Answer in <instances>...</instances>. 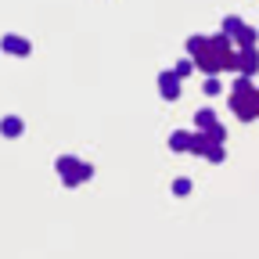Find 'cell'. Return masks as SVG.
Returning a JSON list of instances; mask_svg holds the SVG:
<instances>
[{
	"label": "cell",
	"instance_id": "cell-1",
	"mask_svg": "<svg viewBox=\"0 0 259 259\" xmlns=\"http://www.w3.org/2000/svg\"><path fill=\"white\" fill-rule=\"evenodd\" d=\"M187 54L194 58L198 72H209V76H216L220 69H238V51H234V40L227 36V32H216V36H191Z\"/></svg>",
	"mask_w": 259,
	"mask_h": 259
},
{
	"label": "cell",
	"instance_id": "cell-2",
	"mask_svg": "<svg viewBox=\"0 0 259 259\" xmlns=\"http://www.w3.org/2000/svg\"><path fill=\"white\" fill-rule=\"evenodd\" d=\"M231 112H234L241 122H248V119L259 115V90L252 87V76L234 79V87H231Z\"/></svg>",
	"mask_w": 259,
	"mask_h": 259
},
{
	"label": "cell",
	"instance_id": "cell-3",
	"mask_svg": "<svg viewBox=\"0 0 259 259\" xmlns=\"http://www.w3.org/2000/svg\"><path fill=\"white\" fill-rule=\"evenodd\" d=\"M58 173H61L65 187H76V184H83V180H90V177H94V166L79 162L76 155H61V158H58Z\"/></svg>",
	"mask_w": 259,
	"mask_h": 259
},
{
	"label": "cell",
	"instance_id": "cell-4",
	"mask_svg": "<svg viewBox=\"0 0 259 259\" xmlns=\"http://www.w3.org/2000/svg\"><path fill=\"white\" fill-rule=\"evenodd\" d=\"M158 94L166 97V101H177L180 97V76L177 72H162L158 76Z\"/></svg>",
	"mask_w": 259,
	"mask_h": 259
},
{
	"label": "cell",
	"instance_id": "cell-5",
	"mask_svg": "<svg viewBox=\"0 0 259 259\" xmlns=\"http://www.w3.org/2000/svg\"><path fill=\"white\" fill-rule=\"evenodd\" d=\"M255 69H259V54H255V47L238 51V72H241V76H252Z\"/></svg>",
	"mask_w": 259,
	"mask_h": 259
},
{
	"label": "cell",
	"instance_id": "cell-6",
	"mask_svg": "<svg viewBox=\"0 0 259 259\" xmlns=\"http://www.w3.org/2000/svg\"><path fill=\"white\" fill-rule=\"evenodd\" d=\"M255 40H259V32H255L252 25H241V29L234 32V44H238V51H245V47H255Z\"/></svg>",
	"mask_w": 259,
	"mask_h": 259
},
{
	"label": "cell",
	"instance_id": "cell-7",
	"mask_svg": "<svg viewBox=\"0 0 259 259\" xmlns=\"http://www.w3.org/2000/svg\"><path fill=\"white\" fill-rule=\"evenodd\" d=\"M4 51L8 54H29V40H22V36H15V32H8V36H4Z\"/></svg>",
	"mask_w": 259,
	"mask_h": 259
},
{
	"label": "cell",
	"instance_id": "cell-8",
	"mask_svg": "<svg viewBox=\"0 0 259 259\" xmlns=\"http://www.w3.org/2000/svg\"><path fill=\"white\" fill-rule=\"evenodd\" d=\"M191 144H194V134H184V130H177V134L169 137V148L173 151H191Z\"/></svg>",
	"mask_w": 259,
	"mask_h": 259
},
{
	"label": "cell",
	"instance_id": "cell-9",
	"mask_svg": "<svg viewBox=\"0 0 259 259\" xmlns=\"http://www.w3.org/2000/svg\"><path fill=\"white\" fill-rule=\"evenodd\" d=\"M194 126H198V130H212L216 126V112L212 108H198V112H194Z\"/></svg>",
	"mask_w": 259,
	"mask_h": 259
},
{
	"label": "cell",
	"instance_id": "cell-10",
	"mask_svg": "<svg viewBox=\"0 0 259 259\" xmlns=\"http://www.w3.org/2000/svg\"><path fill=\"white\" fill-rule=\"evenodd\" d=\"M209 148H212L209 134H205V130H198V134H194V144H191V151H194V155H209Z\"/></svg>",
	"mask_w": 259,
	"mask_h": 259
},
{
	"label": "cell",
	"instance_id": "cell-11",
	"mask_svg": "<svg viewBox=\"0 0 259 259\" xmlns=\"http://www.w3.org/2000/svg\"><path fill=\"white\" fill-rule=\"evenodd\" d=\"M22 134V119L18 115H8L4 119V137H18Z\"/></svg>",
	"mask_w": 259,
	"mask_h": 259
},
{
	"label": "cell",
	"instance_id": "cell-12",
	"mask_svg": "<svg viewBox=\"0 0 259 259\" xmlns=\"http://www.w3.org/2000/svg\"><path fill=\"white\" fill-rule=\"evenodd\" d=\"M173 194H177V198L191 194V180H187V177H177V180H173Z\"/></svg>",
	"mask_w": 259,
	"mask_h": 259
},
{
	"label": "cell",
	"instance_id": "cell-13",
	"mask_svg": "<svg viewBox=\"0 0 259 259\" xmlns=\"http://www.w3.org/2000/svg\"><path fill=\"white\" fill-rule=\"evenodd\" d=\"M241 25H245V22H241V18H234V15H231V18H223V32H227L231 40H234V32H238Z\"/></svg>",
	"mask_w": 259,
	"mask_h": 259
},
{
	"label": "cell",
	"instance_id": "cell-14",
	"mask_svg": "<svg viewBox=\"0 0 259 259\" xmlns=\"http://www.w3.org/2000/svg\"><path fill=\"white\" fill-rule=\"evenodd\" d=\"M191 69H198V65H194V58H184V61H177V69H173V72L184 79V76H191Z\"/></svg>",
	"mask_w": 259,
	"mask_h": 259
},
{
	"label": "cell",
	"instance_id": "cell-15",
	"mask_svg": "<svg viewBox=\"0 0 259 259\" xmlns=\"http://www.w3.org/2000/svg\"><path fill=\"white\" fill-rule=\"evenodd\" d=\"M205 134H209V141H212V144H223V141H227V130H223L220 122H216L212 130H205Z\"/></svg>",
	"mask_w": 259,
	"mask_h": 259
},
{
	"label": "cell",
	"instance_id": "cell-16",
	"mask_svg": "<svg viewBox=\"0 0 259 259\" xmlns=\"http://www.w3.org/2000/svg\"><path fill=\"white\" fill-rule=\"evenodd\" d=\"M202 90H205V97H216V94H220V90H223V87H220V79H216V76H209V79H205V87H202Z\"/></svg>",
	"mask_w": 259,
	"mask_h": 259
},
{
	"label": "cell",
	"instance_id": "cell-17",
	"mask_svg": "<svg viewBox=\"0 0 259 259\" xmlns=\"http://www.w3.org/2000/svg\"><path fill=\"white\" fill-rule=\"evenodd\" d=\"M205 158H209V162H223V144H212Z\"/></svg>",
	"mask_w": 259,
	"mask_h": 259
}]
</instances>
